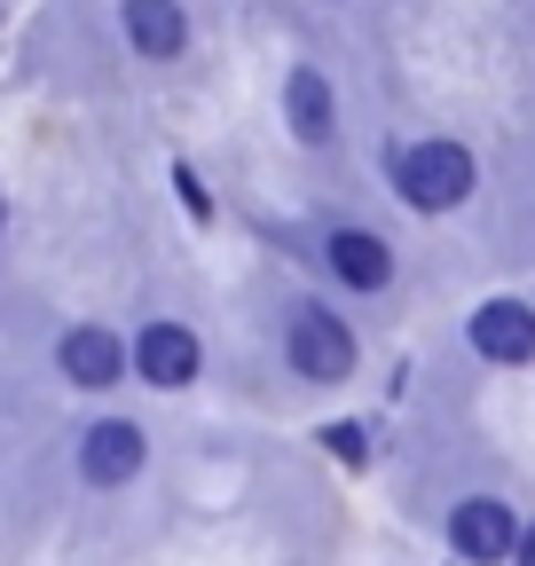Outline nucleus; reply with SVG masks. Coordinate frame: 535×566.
Masks as SVG:
<instances>
[{
    "instance_id": "nucleus-1",
    "label": "nucleus",
    "mask_w": 535,
    "mask_h": 566,
    "mask_svg": "<svg viewBox=\"0 0 535 566\" xmlns=\"http://www.w3.org/2000/svg\"><path fill=\"white\" fill-rule=\"evenodd\" d=\"M394 189L410 197L418 212H449V205L473 197V150L449 142V134L410 142V150H394Z\"/></svg>"
},
{
    "instance_id": "nucleus-2",
    "label": "nucleus",
    "mask_w": 535,
    "mask_h": 566,
    "mask_svg": "<svg viewBox=\"0 0 535 566\" xmlns=\"http://www.w3.org/2000/svg\"><path fill=\"white\" fill-rule=\"evenodd\" d=\"M284 354H292V370L315 378V386H339V378L355 370V338H347V323L323 315V307H300V315H292Z\"/></svg>"
},
{
    "instance_id": "nucleus-3",
    "label": "nucleus",
    "mask_w": 535,
    "mask_h": 566,
    "mask_svg": "<svg viewBox=\"0 0 535 566\" xmlns=\"http://www.w3.org/2000/svg\"><path fill=\"white\" fill-rule=\"evenodd\" d=\"M473 354L481 363H535V307H520V300L473 307Z\"/></svg>"
},
{
    "instance_id": "nucleus-4",
    "label": "nucleus",
    "mask_w": 535,
    "mask_h": 566,
    "mask_svg": "<svg viewBox=\"0 0 535 566\" xmlns=\"http://www.w3.org/2000/svg\"><path fill=\"white\" fill-rule=\"evenodd\" d=\"M323 260H331V275H339L347 292H386V283H394V252L370 229H331L323 237Z\"/></svg>"
},
{
    "instance_id": "nucleus-5",
    "label": "nucleus",
    "mask_w": 535,
    "mask_h": 566,
    "mask_svg": "<svg viewBox=\"0 0 535 566\" xmlns=\"http://www.w3.org/2000/svg\"><path fill=\"white\" fill-rule=\"evenodd\" d=\"M55 363H63V378H72V386H118V378H126V346H118L103 323H80V331H63Z\"/></svg>"
},
{
    "instance_id": "nucleus-6",
    "label": "nucleus",
    "mask_w": 535,
    "mask_h": 566,
    "mask_svg": "<svg viewBox=\"0 0 535 566\" xmlns=\"http://www.w3.org/2000/svg\"><path fill=\"white\" fill-rule=\"evenodd\" d=\"M197 331H181V323H150L143 338H134V370H143L150 386H189L197 378Z\"/></svg>"
},
{
    "instance_id": "nucleus-7",
    "label": "nucleus",
    "mask_w": 535,
    "mask_h": 566,
    "mask_svg": "<svg viewBox=\"0 0 535 566\" xmlns=\"http://www.w3.org/2000/svg\"><path fill=\"white\" fill-rule=\"evenodd\" d=\"M118 24H126L134 55H150V63H174V55L189 48V17H181V0H126Z\"/></svg>"
},
{
    "instance_id": "nucleus-8",
    "label": "nucleus",
    "mask_w": 535,
    "mask_h": 566,
    "mask_svg": "<svg viewBox=\"0 0 535 566\" xmlns=\"http://www.w3.org/2000/svg\"><path fill=\"white\" fill-rule=\"evenodd\" d=\"M449 543L473 558V566H489V558H512V504H496V495H473V504H457V520H449Z\"/></svg>"
},
{
    "instance_id": "nucleus-9",
    "label": "nucleus",
    "mask_w": 535,
    "mask_h": 566,
    "mask_svg": "<svg viewBox=\"0 0 535 566\" xmlns=\"http://www.w3.org/2000/svg\"><path fill=\"white\" fill-rule=\"evenodd\" d=\"M80 472L95 480V488H118V480H134L143 472V433H134V424H95V433L80 441Z\"/></svg>"
},
{
    "instance_id": "nucleus-10",
    "label": "nucleus",
    "mask_w": 535,
    "mask_h": 566,
    "mask_svg": "<svg viewBox=\"0 0 535 566\" xmlns=\"http://www.w3.org/2000/svg\"><path fill=\"white\" fill-rule=\"evenodd\" d=\"M284 118H292L300 142H331V134H339V103H331V80L315 63H300L284 80Z\"/></svg>"
},
{
    "instance_id": "nucleus-11",
    "label": "nucleus",
    "mask_w": 535,
    "mask_h": 566,
    "mask_svg": "<svg viewBox=\"0 0 535 566\" xmlns=\"http://www.w3.org/2000/svg\"><path fill=\"white\" fill-rule=\"evenodd\" d=\"M174 189H181V212H189V221H213V197H206V181H197L189 166H174Z\"/></svg>"
},
{
    "instance_id": "nucleus-12",
    "label": "nucleus",
    "mask_w": 535,
    "mask_h": 566,
    "mask_svg": "<svg viewBox=\"0 0 535 566\" xmlns=\"http://www.w3.org/2000/svg\"><path fill=\"white\" fill-rule=\"evenodd\" d=\"M331 457H339V464H363V424H331Z\"/></svg>"
},
{
    "instance_id": "nucleus-13",
    "label": "nucleus",
    "mask_w": 535,
    "mask_h": 566,
    "mask_svg": "<svg viewBox=\"0 0 535 566\" xmlns=\"http://www.w3.org/2000/svg\"><path fill=\"white\" fill-rule=\"evenodd\" d=\"M520 566H535V527H527V535H520Z\"/></svg>"
},
{
    "instance_id": "nucleus-14",
    "label": "nucleus",
    "mask_w": 535,
    "mask_h": 566,
    "mask_svg": "<svg viewBox=\"0 0 535 566\" xmlns=\"http://www.w3.org/2000/svg\"><path fill=\"white\" fill-rule=\"evenodd\" d=\"M0 229H9V205H0Z\"/></svg>"
}]
</instances>
